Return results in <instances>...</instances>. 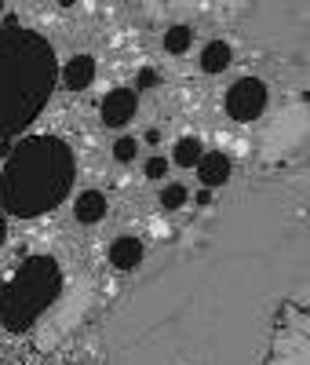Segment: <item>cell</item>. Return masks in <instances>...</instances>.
<instances>
[{
  "label": "cell",
  "instance_id": "cell-19",
  "mask_svg": "<svg viewBox=\"0 0 310 365\" xmlns=\"http://www.w3.org/2000/svg\"><path fill=\"white\" fill-rule=\"evenodd\" d=\"M8 154H11V143H8V139H0V158L8 161Z\"/></svg>",
  "mask_w": 310,
  "mask_h": 365
},
{
  "label": "cell",
  "instance_id": "cell-21",
  "mask_svg": "<svg viewBox=\"0 0 310 365\" xmlns=\"http://www.w3.org/2000/svg\"><path fill=\"white\" fill-rule=\"evenodd\" d=\"M0 11H4V4H0Z\"/></svg>",
  "mask_w": 310,
  "mask_h": 365
},
{
  "label": "cell",
  "instance_id": "cell-13",
  "mask_svg": "<svg viewBox=\"0 0 310 365\" xmlns=\"http://www.w3.org/2000/svg\"><path fill=\"white\" fill-rule=\"evenodd\" d=\"M201 154H205V150H201V139H197V135H182V139L175 143L172 161L182 165V168H194V165L201 161Z\"/></svg>",
  "mask_w": 310,
  "mask_h": 365
},
{
  "label": "cell",
  "instance_id": "cell-11",
  "mask_svg": "<svg viewBox=\"0 0 310 365\" xmlns=\"http://www.w3.org/2000/svg\"><path fill=\"white\" fill-rule=\"evenodd\" d=\"M230 58H234V48H230L227 41H212V44H205V51H201V70H205V73H223V70L230 66Z\"/></svg>",
  "mask_w": 310,
  "mask_h": 365
},
{
  "label": "cell",
  "instance_id": "cell-14",
  "mask_svg": "<svg viewBox=\"0 0 310 365\" xmlns=\"http://www.w3.org/2000/svg\"><path fill=\"white\" fill-rule=\"evenodd\" d=\"M186 197H190V194H186V187H182V182H168V187H161V208L165 212H179L182 205H186Z\"/></svg>",
  "mask_w": 310,
  "mask_h": 365
},
{
  "label": "cell",
  "instance_id": "cell-12",
  "mask_svg": "<svg viewBox=\"0 0 310 365\" xmlns=\"http://www.w3.org/2000/svg\"><path fill=\"white\" fill-rule=\"evenodd\" d=\"M190 44H194V29L190 26L175 22V26L165 29V51L168 55H186V51H190Z\"/></svg>",
  "mask_w": 310,
  "mask_h": 365
},
{
  "label": "cell",
  "instance_id": "cell-17",
  "mask_svg": "<svg viewBox=\"0 0 310 365\" xmlns=\"http://www.w3.org/2000/svg\"><path fill=\"white\" fill-rule=\"evenodd\" d=\"M135 84H139V88H153V84H157V73H153V70H143Z\"/></svg>",
  "mask_w": 310,
  "mask_h": 365
},
{
  "label": "cell",
  "instance_id": "cell-7",
  "mask_svg": "<svg viewBox=\"0 0 310 365\" xmlns=\"http://www.w3.org/2000/svg\"><path fill=\"white\" fill-rule=\"evenodd\" d=\"M230 172H234V165H230V158L223 154V150L201 154V161H197V179H201V187H205V190L227 187V182H230Z\"/></svg>",
  "mask_w": 310,
  "mask_h": 365
},
{
  "label": "cell",
  "instance_id": "cell-9",
  "mask_svg": "<svg viewBox=\"0 0 310 365\" xmlns=\"http://www.w3.org/2000/svg\"><path fill=\"white\" fill-rule=\"evenodd\" d=\"M91 81H95V58L91 55H73L66 70H62V84H66L70 91H84Z\"/></svg>",
  "mask_w": 310,
  "mask_h": 365
},
{
  "label": "cell",
  "instance_id": "cell-18",
  "mask_svg": "<svg viewBox=\"0 0 310 365\" xmlns=\"http://www.w3.org/2000/svg\"><path fill=\"white\" fill-rule=\"evenodd\" d=\"M197 208H212V190H197Z\"/></svg>",
  "mask_w": 310,
  "mask_h": 365
},
{
  "label": "cell",
  "instance_id": "cell-20",
  "mask_svg": "<svg viewBox=\"0 0 310 365\" xmlns=\"http://www.w3.org/2000/svg\"><path fill=\"white\" fill-rule=\"evenodd\" d=\"M4 237H8V227H4V212H0V249H4Z\"/></svg>",
  "mask_w": 310,
  "mask_h": 365
},
{
  "label": "cell",
  "instance_id": "cell-4",
  "mask_svg": "<svg viewBox=\"0 0 310 365\" xmlns=\"http://www.w3.org/2000/svg\"><path fill=\"white\" fill-rule=\"evenodd\" d=\"M62 292V267L51 256H29L0 289V322L8 332H26L41 322Z\"/></svg>",
  "mask_w": 310,
  "mask_h": 365
},
{
  "label": "cell",
  "instance_id": "cell-3",
  "mask_svg": "<svg viewBox=\"0 0 310 365\" xmlns=\"http://www.w3.org/2000/svg\"><path fill=\"white\" fill-rule=\"evenodd\" d=\"M73 187V150L58 135H29L11 154L0 172V205L19 220H37Z\"/></svg>",
  "mask_w": 310,
  "mask_h": 365
},
{
  "label": "cell",
  "instance_id": "cell-16",
  "mask_svg": "<svg viewBox=\"0 0 310 365\" xmlns=\"http://www.w3.org/2000/svg\"><path fill=\"white\" fill-rule=\"evenodd\" d=\"M143 172H146V179H165L168 175V161L165 158H150Z\"/></svg>",
  "mask_w": 310,
  "mask_h": 365
},
{
  "label": "cell",
  "instance_id": "cell-10",
  "mask_svg": "<svg viewBox=\"0 0 310 365\" xmlns=\"http://www.w3.org/2000/svg\"><path fill=\"white\" fill-rule=\"evenodd\" d=\"M73 216H77V223H99L106 216V197L99 190H84L73 205Z\"/></svg>",
  "mask_w": 310,
  "mask_h": 365
},
{
  "label": "cell",
  "instance_id": "cell-1",
  "mask_svg": "<svg viewBox=\"0 0 310 365\" xmlns=\"http://www.w3.org/2000/svg\"><path fill=\"white\" fill-rule=\"evenodd\" d=\"M99 365H310V182L248 179L110 311Z\"/></svg>",
  "mask_w": 310,
  "mask_h": 365
},
{
  "label": "cell",
  "instance_id": "cell-5",
  "mask_svg": "<svg viewBox=\"0 0 310 365\" xmlns=\"http://www.w3.org/2000/svg\"><path fill=\"white\" fill-rule=\"evenodd\" d=\"M267 103H270V96H267V84L259 77H241L227 91V113L237 120V125H252V120H259Z\"/></svg>",
  "mask_w": 310,
  "mask_h": 365
},
{
  "label": "cell",
  "instance_id": "cell-6",
  "mask_svg": "<svg viewBox=\"0 0 310 365\" xmlns=\"http://www.w3.org/2000/svg\"><path fill=\"white\" fill-rule=\"evenodd\" d=\"M135 110H139V91H132V88H113V91H106V99H103V106H99L106 128H124V125L135 117Z\"/></svg>",
  "mask_w": 310,
  "mask_h": 365
},
{
  "label": "cell",
  "instance_id": "cell-15",
  "mask_svg": "<svg viewBox=\"0 0 310 365\" xmlns=\"http://www.w3.org/2000/svg\"><path fill=\"white\" fill-rule=\"evenodd\" d=\"M135 150H139V143H135L132 135H124V139L113 143V158H117L120 165H128V161H135Z\"/></svg>",
  "mask_w": 310,
  "mask_h": 365
},
{
  "label": "cell",
  "instance_id": "cell-8",
  "mask_svg": "<svg viewBox=\"0 0 310 365\" xmlns=\"http://www.w3.org/2000/svg\"><path fill=\"white\" fill-rule=\"evenodd\" d=\"M143 256H146L143 241H139V237H132V234L117 237L113 245H110V263H113L117 270H135V267L143 263Z\"/></svg>",
  "mask_w": 310,
  "mask_h": 365
},
{
  "label": "cell",
  "instance_id": "cell-2",
  "mask_svg": "<svg viewBox=\"0 0 310 365\" xmlns=\"http://www.w3.org/2000/svg\"><path fill=\"white\" fill-rule=\"evenodd\" d=\"M55 48L8 19L0 26V139L33 125L55 91Z\"/></svg>",
  "mask_w": 310,
  "mask_h": 365
}]
</instances>
